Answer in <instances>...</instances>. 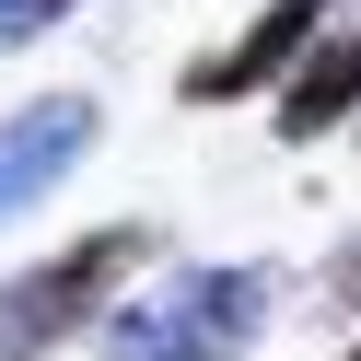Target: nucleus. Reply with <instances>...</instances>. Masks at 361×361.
<instances>
[{
	"instance_id": "nucleus-1",
	"label": "nucleus",
	"mask_w": 361,
	"mask_h": 361,
	"mask_svg": "<svg viewBox=\"0 0 361 361\" xmlns=\"http://www.w3.org/2000/svg\"><path fill=\"white\" fill-rule=\"evenodd\" d=\"M268 326L257 268H175L128 314H105V361H245Z\"/></svg>"
},
{
	"instance_id": "nucleus-2",
	"label": "nucleus",
	"mask_w": 361,
	"mask_h": 361,
	"mask_svg": "<svg viewBox=\"0 0 361 361\" xmlns=\"http://www.w3.org/2000/svg\"><path fill=\"white\" fill-rule=\"evenodd\" d=\"M152 257V221H105V233L59 245L47 268H24V280L0 291V361H47L59 338H82L105 303H117V280Z\"/></svg>"
},
{
	"instance_id": "nucleus-3",
	"label": "nucleus",
	"mask_w": 361,
	"mask_h": 361,
	"mask_svg": "<svg viewBox=\"0 0 361 361\" xmlns=\"http://www.w3.org/2000/svg\"><path fill=\"white\" fill-rule=\"evenodd\" d=\"M94 152V94H35L0 117V221H24L59 175Z\"/></svg>"
},
{
	"instance_id": "nucleus-4",
	"label": "nucleus",
	"mask_w": 361,
	"mask_h": 361,
	"mask_svg": "<svg viewBox=\"0 0 361 361\" xmlns=\"http://www.w3.org/2000/svg\"><path fill=\"white\" fill-rule=\"evenodd\" d=\"M338 12H350V0H268V12H257V24H245L221 59H198V71H187V105H233V94H268V82H280L291 59H303L314 35L338 24Z\"/></svg>"
},
{
	"instance_id": "nucleus-5",
	"label": "nucleus",
	"mask_w": 361,
	"mask_h": 361,
	"mask_svg": "<svg viewBox=\"0 0 361 361\" xmlns=\"http://www.w3.org/2000/svg\"><path fill=\"white\" fill-rule=\"evenodd\" d=\"M338 117H361V24L314 35V47L280 71V140H326Z\"/></svg>"
},
{
	"instance_id": "nucleus-6",
	"label": "nucleus",
	"mask_w": 361,
	"mask_h": 361,
	"mask_svg": "<svg viewBox=\"0 0 361 361\" xmlns=\"http://www.w3.org/2000/svg\"><path fill=\"white\" fill-rule=\"evenodd\" d=\"M59 12H82V0H0V47H24V35H47Z\"/></svg>"
},
{
	"instance_id": "nucleus-7",
	"label": "nucleus",
	"mask_w": 361,
	"mask_h": 361,
	"mask_svg": "<svg viewBox=\"0 0 361 361\" xmlns=\"http://www.w3.org/2000/svg\"><path fill=\"white\" fill-rule=\"evenodd\" d=\"M350 361H361V350H350Z\"/></svg>"
}]
</instances>
